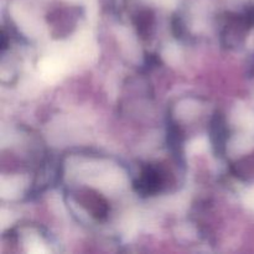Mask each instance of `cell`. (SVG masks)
Listing matches in <instances>:
<instances>
[{
  "instance_id": "cell-6",
  "label": "cell",
  "mask_w": 254,
  "mask_h": 254,
  "mask_svg": "<svg viewBox=\"0 0 254 254\" xmlns=\"http://www.w3.org/2000/svg\"><path fill=\"white\" fill-rule=\"evenodd\" d=\"M171 25H173V32L176 37H183L184 32H185V27H184V22L181 20V17L175 16L171 21Z\"/></svg>"
},
{
  "instance_id": "cell-5",
  "label": "cell",
  "mask_w": 254,
  "mask_h": 254,
  "mask_svg": "<svg viewBox=\"0 0 254 254\" xmlns=\"http://www.w3.org/2000/svg\"><path fill=\"white\" fill-rule=\"evenodd\" d=\"M134 25L136 27V32L141 39L146 40L150 36L154 26V12L151 10H140L134 16Z\"/></svg>"
},
{
  "instance_id": "cell-3",
  "label": "cell",
  "mask_w": 254,
  "mask_h": 254,
  "mask_svg": "<svg viewBox=\"0 0 254 254\" xmlns=\"http://www.w3.org/2000/svg\"><path fill=\"white\" fill-rule=\"evenodd\" d=\"M78 201L97 221H104L108 216V202L93 190H84L79 193Z\"/></svg>"
},
{
  "instance_id": "cell-4",
  "label": "cell",
  "mask_w": 254,
  "mask_h": 254,
  "mask_svg": "<svg viewBox=\"0 0 254 254\" xmlns=\"http://www.w3.org/2000/svg\"><path fill=\"white\" fill-rule=\"evenodd\" d=\"M168 146L170 148L171 153L179 158L183 155V144H184V133L180 127L175 122L170 121L168 124Z\"/></svg>"
},
{
  "instance_id": "cell-2",
  "label": "cell",
  "mask_w": 254,
  "mask_h": 254,
  "mask_svg": "<svg viewBox=\"0 0 254 254\" xmlns=\"http://www.w3.org/2000/svg\"><path fill=\"white\" fill-rule=\"evenodd\" d=\"M208 134H210V140L216 155H225L230 131H228V126L225 114L221 113L220 111L215 112V114L211 118L210 127H208Z\"/></svg>"
},
{
  "instance_id": "cell-7",
  "label": "cell",
  "mask_w": 254,
  "mask_h": 254,
  "mask_svg": "<svg viewBox=\"0 0 254 254\" xmlns=\"http://www.w3.org/2000/svg\"><path fill=\"white\" fill-rule=\"evenodd\" d=\"M243 15H245V19L247 21V24L250 25V27L254 26V6L250 7Z\"/></svg>"
},
{
  "instance_id": "cell-1",
  "label": "cell",
  "mask_w": 254,
  "mask_h": 254,
  "mask_svg": "<svg viewBox=\"0 0 254 254\" xmlns=\"http://www.w3.org/2000/svg\"><path fill=\"white\" fill-rule=\"evenodd\" d=\"M165 186V174L154 165H146L141 170L139 178L134 181V190L138 195L146 197L160 192Z\"/></svg>"
}]
</instances>
